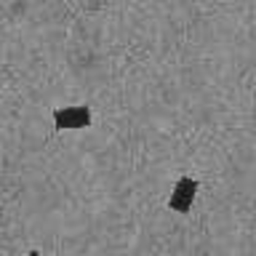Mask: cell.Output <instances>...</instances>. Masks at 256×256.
<instances>
[{
    "label": "cell",
    "instance_id": "1",
    "mask_svg": "<svg viewBox=\"0 0 256 256\" xmlns=\"http://www.w3.org/2000/svg\"><path fill=\"white\" fill-rule=\"evenodd\" d=\"M91 107L78 104V107H56L54 110V126L59 131H78V128H88L91 126Z\"/></svg>",
    "mask_w": 256,
    "mask_h": 256
},
{
    "label": "cell",
    "instance_id": "2",
    "mask_svg": "<svg viewBox=\"0 0 256 256\" xmlns=\"http://www.w3.org/2000/svg\"><path fill=\"white\" fill-rule=\"evenodd\" d=\"M195 195H198V179L182 176V179L174 184V192H171V198H168V208L176 214H187L192 208V203H195Z\"/></svg>",
    "mask_w": 256,
    "mask_h": 256
},
{
    "label": "cell",
    "instance_id": "3",
    "mask_svg": "<svg viewBox=\"0 0 256 256\" xmlns=\"http://www.w3.org/2000/svg\"><path fill=\"white\" fill-rule=\"evenodd\" d=\"M27 256H43V254H40V251H30Z\"/></svg>",
    "mask_w": 256,
    "mask_h": 256
}]
</instances>
